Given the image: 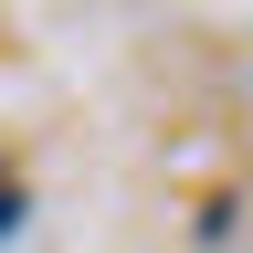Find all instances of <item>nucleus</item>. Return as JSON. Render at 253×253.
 <instances>
[{"label": "nucleus", "mask_w": 253, "mask_h": 253, "mask_svg": "<svg viewBox=\"0 0 253 253\" xmlns=\"http://www.w3.org/2000/svg\"><path fill=\"white\" fill-rule=\"evenodd\" d=\"M11 221H21V179L0 169V232H11Z\"/></svg>", "instance_id": "f257e3e1"}]
</instances>
